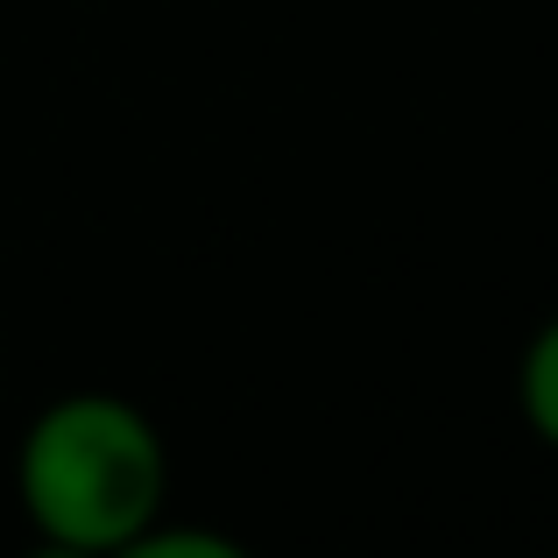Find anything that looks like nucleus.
Returning a JSON list of instances; mask_svg holds the SVG:
<instances>
[{
    "instance_id": "obj_1",
    "label": "nucleus",
    "mask_w": 558,
    "mask_h": 558,
    "mask_svg": "<svg viewBox=\"0 0 558 558\" xmlns=\"http://www.w3.org/2000/svg\"><path fill=\"white\" fill-rule=\"evenodd\" d=\"M14 509L28 537L121 551L170 517V438L135 396L71 389L28 417L14 446Z\"/></svg>"
},
{
    "instance_id": "obj_2",
    "label": "nucleus",
    "mask_w": 558,
    "mask_h": 558,
    "mask_svg": "<svg viewBox=\"0 0 558 558\" xmlns=\"http://www.w3.org/2000/svg\"><path fill=\"white\" fill-rule=\"evenodd\" d=\"M517 417L545 452H558V312L517 354Z\"/></svg>"
},
{
    "instance_id": "obj_3",
    "label": "nucleus",
    "mask_w": 558,
    "mask_h": 558,
    "mask_svg": "<svg viewBox=\"0 0 558 558\" xmlns=\"http://www.w3.org/2000/svg\"><path fill=\"white\" fill-rule=\"evenodd\" d=\"M107 558H262L255 545H241V537H227V531H213V523H149L142 537H128L121 551H107Z\"/></svg>"
},
{
    "instance_id": "obj_4",
    "label": "nucleus",
    "mask_w": 558,
    "mask_h": 558,
    "mask_svg": "<svg viewBox=\"0 0 558 558\" xmlns=\"http://www.w3.org/2000/svg\"><path fill=\"white\" fill-rule=\"evenodd\" d=\"M22 558H99V551H78V545H57V537H28Z\"/></svg>"
}]
</instances>
